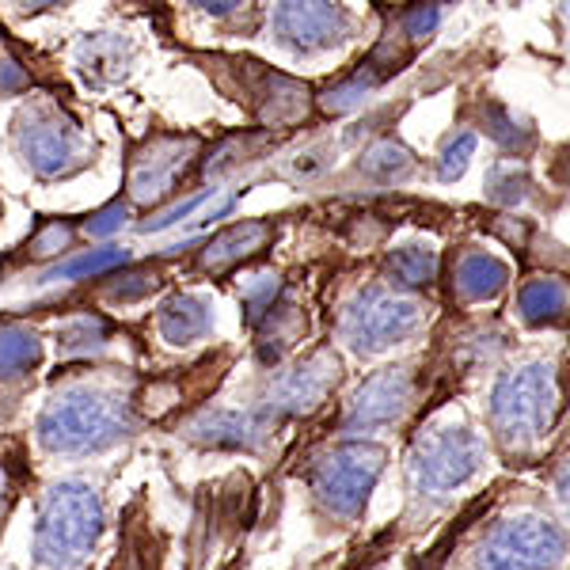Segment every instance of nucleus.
I'll return each mask as SVG.
<instances>
[{
  "instance_id": "f257e3e1",
  "label": "nucleus",
  "mask_w": 570,
  "mask_h": 570,
  "mask_svg": "<svg viewBox=\"0 0 570 570\" xmlns=\"http://www.w3.org/2000/svg\"><path fill=\"white\" fill-rule=\"evenodd\" d=\"M12 149L23 168L42 183L72 179L96 164V141L50 99H31L20 107L12 122Z\"/></svg>"
},
{
  "instance_id": "f03ea898",
  "label": "nucleus",
  "mask_w": 570,
  "mask_h": 570,
  "mask_svg": "<svg viewBox=\"0 0 570 570\" xmlns=\"http://www.w3.org/2000/svg\"><path fill=\"white\" fill-rule=\"evenodd\" d=\"M134 430L126 400L99 389H69L39 419V441L46 453L91 456L107 453Z\"/></svg>"
},
{
  "instance_id": "7ed1b4c3",
  "label": "nucleus",
  "mask_w": 570,
  "mask_h": 570,
  "mask_svg": "<svg viewBox=\"0 0 570 570\" xmlns=\"http://www.w3.org/2000/svg\"><path fill=\"white\" fill-rule=\"evenodd\" d=\"M559 407V384L556 370L544 362H529L521 370L499 376L487 403V419H491L494 438L502 441L510 453L532 449L551 430Z\"/></svg>"
},
{
  "instance_id": "20e7f679",
  "label": "nucleus",
  "mask_w": 570,
  "mask_h": 570,
  "mask_svg": "<svg viewBox=\"0 0 570 570\" xmlns=\"http://www.w3.org/2000/svg\"><path fill=\"white\" fill-rule=\"evenodd\" d=\"M104 532V502L85 483H58L42 499L35 556L46 570H72L85 563Z\"/></svg>"
},
{
  "instance_id": "39448f33",
  "label": "nucleus",
  "mask_w": 570,
  "mask_h": 570,
  "mask_svg": "<svg viewBox=\"0 0 570 570\" xmlns=\"http://www.w3.org/2000/svg\"><path fill=\"white\" fill-rule=\"evenodd\" d=\"M567 532L540 513H518L499 521L480 548L475 570H559L567 563Z\"/></svg>"
},
{
  "instance_id": "423d86ee",
  "label": "nucleus",
  "mask_w": 570,
  "mask_h": 570,
  "mask_svg": "<svg viewBox=\"0 0 570 570\" xmlns=\"http://www.w3.org/2000/svg\"><path fill=\"white\" fill-rule=\"evenodd\" d=\"M384 472V449L370 441H346L331 449L312 468V491L335 518H357L370 502V491Z\"/></svg>"
},
{
  "instance_id": "0eeeda50",
  "label": "nucleus",
  "mask_w": 570,
  "mask_h": 570,
  "mask_svg": "<svg viewBox=\"0 0 570 570\" xmlns=\"http://www.w3.org/2000/svg\"><path fill=\"white\" fill-rule=\"evenodd\" d=\"M422 324V308L411 297L389 293L381 285L357 289L354 301L343 308L338 331L357 354H381L392 351L395 343H403L407 335H415Z\"/></svg>"
},
{
  "instance_id": "6e6552de",
  "label": "nucleus",
  "mask_w": 570,
  "mask_h": 570,
  "mask_svg": "<svg viewBox=\"0 0 570 570\" xmlns=\"http://www.w3.org/2000/svg\"><path fill=\"white\" fill-rule=\"evenodd\" d=\"M266 23L271 39L293 58L338 50L354 35V16L338 0H274Z\"/></svg>"
},
{
  "instance_id": "1a4fd4ad",
  "label": "nucleus",
  "mask_w": 570,
  "mask_h": 570,
  "mask_svg": "<svg viewBox=\"0 0 570 570\" xmlns=\"http://www.w3.org/2000/svg\"><path fill=\"white\" fill-rule=\"evenodd\" d=\"M487 461L483 441L464 426L430 430L411 449V483L419 494H449L480 475Z\"/></svg>"
},
{
  "instance_id": "9d476101",
  "label": "nucleus",
  "mask_w": 570,
  "mask_h": 570,
  "mask_svg": "<svg viewBox=\"0 0 570 570\" xmlns=\"http://www.w3.org/2000/svg\"><path fill=\"white\" fill-rule=\"evenodd\" d=\"M198 153V137H149L130 160V179H126V198L134 206H156V202L171 198L179 179L187 176L190 160Z\"/></svg>"
},
{
  "instance_id": "9b49d317",
  "label": "nucleus",
  "mask_w": 570,
  "mask_h": 570,
  "mask_svg": "<svg viewBox=\"0 0 570 570\" xmlns=\"http://www.w3.org/2000/svg\"><path fill=\"white\" fill-rule=\"evenodd\" d=\"M411 400H415V376H411L407 365H400V370H381L354 392L351 403H346L343 430L346 434H373V430L392 426V422H400L407 415Z\"/></svg>"
},
{
  "instance_id": "f8f14e48",
  "label": "nucleus",
  "mask_w": 570,
  "mask_h": 570,
  "mask_svg": "<svg viewBox=\"0 0 570 570\" xmlns=\"http://www.w3.org/2000/svg\"><path fill=\"white\" fill-rule=\"evenodd\" d=\"M338 357L331 351H316L312 357L297 365L293 373H285L271 392L274 411H285V415H305V411L320 407L327 400V392L338 384Z\"/></svg>"
},
{
  "instance_id": "ddd939ff",
  "label": "nucleus",
  "mask_w": 570,
  "mask_h": 570,
  "mask_svg": "<svg viewBox=\"0 0 570 570\" xmlns=\"http://www.w3.org/2000/svg\"><path fill=\"white\" fill-rule=\"evenodd\" d=\"M77 69H80V77L96 88L118 85V80L134 69V42L115 31L85 35L77 46Z\"/></svg>"
},
{
  "instance_id": "4468645a",
  "label": "nucleus",
  "mask_w": 570,
  "mask_h": 570,
  "mask_svg": "<svg viewBox=\"0 0 570 570\" xmlns=\"http://www.w3.org/2000/svg\"><path fill=\"white\" fill-rule=\"evenodd\" d=\"M156 331L171 346L198 343V338H206L214 331V305L206 297H198V293H176L156 312Z\"/></svg>"
},
{
  "instance_id": "2eb2a0df",
  "label": "nucleus",
  "mask_w": 570,
  "mask_h": 570,
  "mask_svg": "<svg viewBox=\"0 0 570 570\" xmlns=\"http://www.w3.org/2000/svg\"><path fill=\"white\" fill-rule=\"evenodd\" d=\"M510 285V266L502 259H494L491 252H480V247H468L453 259V293L468 305L475 301H494L499 293Z\"/></svg>"
},
{
  "instance_id": "dca6fc26",
  "label": "nucleus",
  "mask_w": 570,
  "mask_h": 570,
  "mask_svg": "<svg viewBox=\"0 0 570 570\" xmlns=\"http://www.w3.org/2000/svg\"><path fill=\"white\" fill-rule=\"evenodd\" d=\"M190 438L214 449H255L266 438V422L252 411H202L190 422Z\"/></svg>"
},
{
  "instance_id": "f3484780",
  "label": "nucleus",
  "mask_w": 570,
  "mask_h": 570,
  "mask_svg": "<svg viewBox=\"0 0 570 570\" xmlns=\"http://www.w3.org/2000/svg\"><path fill=\"white\" fill-rule=\"evenodd\" d=\"M274 236V228L266 225V220H236V225L220 228L214 240L206 244V252H202V271L209 274H220L228 271V266L252 259L255 252H263V244Z\"/></svg>"
},
{
  "instance_id": "a211bd4d",
  "label": "nucleus",
  "mask_w": 570,
  "mask_h": 570,
  "mask_svg": "<svg viewBox=\"0 0 570 570\" xmlns=\"http://www.w3.org/2000/svg\"><path fill=\"white\" fill-rule=\"evenodd\" d=\"M567 305H570V289L559 278H532L518 293V316L529 327H548L556 320H563Z\"/></svg>"
},
{
  "instance_id": "6ab92c4d",
  "label": "nucleus",
  "mask_w": 570,
  "mask_h": 570,
  "mask_svg": "<svg viewBox=\"0 0 570 570\" xmlns=\"http://www.w3.org/2000/svg\"><path fill=\"white\" fill-rule=\"evenodd\" d=\"M42 362V338L27 324H0V381H20Z\"/></svg>"
},
{
  "instance_id": "aec40b11",
  "label": "nucleus",
  "mask_w": 570,
  "mask_h": 570,
  "mask_svg": "<svg viewBox=\"0 0 570 570\" xmlns=\"http://www.w3.org/2000/svg\"><path fill=\"white\" fill-rule=\"evenodd\" d=\"M384 274H389V285L395 293L426 289L438 278V255L430 247H395L389 263H384Z\"/></svg>"
},
{
  "instance_id": "412c9836",
  "label": "nucleus",
  "mask_w": 570,
  "mask_h": 570,
  "mask_svg": "<svg viewBox=\"0 0 570 570\" xmlns=\"http://www.w3.org/2000/svg\"><path fill=\"white\" fill-rule=\"evenodd\" d=\"M362 171L376 183H403L415 171V156L395 137H381L362 153Z\"/></svg>"
},
{
  "instance_id": "4be33fe9",
  "label": "nucleus",
  "mask_w": 570,
  "mask_h": 570,
  "mask_svg": "<svg viewBox=\"0 0 570 570\" xmlns=\"http://www.w3.org/2000/svg\"><path fill=\"white\" fill-rule=\"evenodd\" d=\"M308 110V88H301L297 80L289 77H271L263 91V118L271 126H285L297 122Z\"/></svg>"
},
{
  "instance_id": "5701e85b",
  "label": "nucleus",
  "mask_w": 570,
  "mask_h": 570,
  "mask_svg": "<svg viewBox=\"0 0 570 570\" xmlns=\"http://www.w3.org/2000/svg\"><path fill=\"white\" fill-rule=\"evenodd\" d=\"M529 190H532L529 171L518 168V160H499L487 171V198L494 206H518V202L529 198Z\"/></svg>"
},
{
  "instance_id": "b1692460",
  "label": "nucleus",
  "mask_w": 570,
  "mask_h": 570,
  "mask_svg": "<svg viewBox=\"0 0 570 570\" xmlns=\"http://www.w3.org/2000/svg\"><path fill=\"white\" fill-rule=\"evenodd\" d=\"M483 130L499 149H510V153L529 149V141H532V134L518 122V115H510V110L499 104H491L483 110Z\"/></svg>"
},
{
  "instance_id": "393cba45",
  "label": "nucleus",
  "mask_w": 570,
  "mask_h": 570,
  "mask_svg": "<svg viewBox=\"0 0 570 570\" xmlns=\"http://www.w3.org/2000/svg\"><path fill=\"white\" fill-rule=\"evenodd\" d=\"M58 343H61V354H69V357L91 354V351H99V346L107 343V324L99 316H77V320H69V324L61 327Z\"/></svg>"
},
{
  "instance_id": "a878e982",
  "label": "nucleus",
  "mask_w": 570,
  "mask_h": 570,
  "mask_svg": "<svg viewBox=\"0 0 570 570\" xmlns=\"http://www.w3.org/2000/svg\"><path fill=\"white\" fill-rule=\"evenodd\" d=\"M475 156V134L472 130H461L453 134L445 145H441V156H438V179L441 183H456L468 171Z\"/></svg>"
},
{
  "instance_id": "bb28decb",
  "label": "nucleus",
  "mask_w": 570,
  "mask_h": 570,
  "mask_svg": "<svg viewBox=\"0 0 570 570\" xmlns=\"http://www.w3.org/2000/svg\"><path fill=\"white\" fill-rule=\"evenodd\" d=\"M438 23H441V0H419L415 8L403 12V35H407V42L430 39L438 31Z\"/></svg>"
},
{
  "instance_id": "cd10ccee",
  "label": "nucleus",
  "mask_w": 570,
  "mask_h": 570,
  "mask_svg": "<svg viewBox=\"0 0 570 570\" xmlns=\"http://www.w3.org/2000/svg\"><path fill=\"white\" fill-rule=\"evenodd\" d=\"M69 247H72V228L66 220H46L39 228V236L27 244V252H31L35 259H53V255L69 252Z\"/></svg>"
},
{
  "instance_id": "c85d7f7f",
  "label": "nucleus",
  "mask_w": 570,
  "mask_h": 570,
  "mask_svg": "<svg viewBox=\"0 0 570 570\" xmlns=\"http://www.w3.org/2000/svg\"><path fill=\"white\" fill-rule=\"evenodd\" d=\"M126 263L122 252H115V247H107V252H91V255H80V259H72L69 266H58L53 271V278H85V274H107L110 266Z\"/></svg>"
},
{
  "instance_id": "c756f323",
  "label": "nucleus",
  "mask_w": 570,
  "mask_h": 570,
  "mask_svg": "<svg viewBox=\"0 0 570 570\" xmlns=\"http://www.w3.org/2000/svg\"><path fill=\"white\" fill-rule=\"evenodd\" d=\"M27 88H31V77H27V69L12 58V53L0 50V99L20 96V91H27Z\"/></svg>"
},
{
  "instance_id": "7c9ffc66",
  "label": "nucleus",
  "mask_w": 570,
  "mask_h": 570,
  "mask_svg": "<svg viewBox=\"0 0 570 570\" xmlns=\"http://www.w3.org/2000/svg\"><path fill=\"white\" fill-rule=\"evenodd\" d=\"M118 282H122V285H107V293L115 301H137V297H145V293H153V285H156L153 271H130V274H122Z\"/></svg>"
},
{
  "instance_id": "2f4dec72",
  "label": "nucleus",
  "mask_w": 570,
  "mask_h": 570,
  "mask_svg": "<svg viewBox=\"0 0 570 570\" xmlns=\"http://www.w3.org/2000/svg\"><path fill=\"white\" fill-rule=\"evenodd\" d=\"M126 214H130V206H126L122 198H118V202H110L107 209H99V214L91 217L88 233H91V236H110V233H118V228L126 225Z\"/></svg>"
},
{
  "instance_id": "473e14b6",
  "label": "nucleus",
  "mask_w": 570,
  "mask_h": 570,
  "mask_svg": "<svg viewBox=\"0 0 570 570\" xmlns=\"http://www.w3.org/2000/svg\"><path fill=\"white\" fill-rule=\"evenodd\" d=\"M187 4L202 16H214V20H236L252 8V0H187Z\"/></svg>"
},
{
  "instance_id": "72a5a7b5",
  "label": "nucleus",
  "mask_w": 570,
  "mask_h": 570,
  "mask_svg": "<svg viewBox=\"0 0 570 570\" xmlns=\"http://www.w3.org/2000/svg\"><path fill=\"white\" fill-rule=\"evenodd\" d=\"M72 0H16V16H42V12H58L69 8Z\"/></svg>"
},
{
  "instance_id": "f704fd0d",
  "label": "nucleus",
  "mask_w": 570,
  "mask_h": 570,
  "mask_svg": "<svg viewBox=\"0 0 570 570\" xmlns=\"http://www.w3.org/2000/svg\"><path fill=\"white\" fill-rule=\"evenodd\" d=\"M556 494H559V502H563L567 513H570V456L559 464V472H556Z\"/></svg>"
},
{
  "instance_id": "c9c22d12",
  "label": "nucleus",
  "mask_w": 570,
  "mask_h": 570,
  "mask_svg": "<svg viewBox=\"0 0 570 570\" xmlns=\"http://www.w3.org/2000/svg\"><path fill=\"white\" fill-rule=\"evenodd\" d=\"M0 214H4V206H0Z\"/></svg>"
}]
</instances>
